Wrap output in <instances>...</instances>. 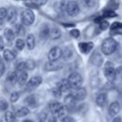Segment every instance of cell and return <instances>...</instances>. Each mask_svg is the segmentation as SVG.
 <instances>
[{"mask_svg": "<svg viewBox=\"0 0 122 122\" xmlns=\"http://www.w3.org/2000/svg\"><path fill=\"white\" fill-rule=\"evenodd\" d=\"M117 46L118 44L113 38H106L101 44V51L105 55H111L115 51Z\"/></svg>", "mask_w": 122, "mask_h": 122, "instance_id": "cell-1", "label": "cell"}, {"mask_svg": "<svg viewBox=\"0 0 122 122\" xmlns=\"http://www.w3.org/2000/svg\"><path fill=\"white\" fill-rule=\"evenodd\" d=\"M69 84L71 86V89H78L81 88L83 84V77L78 72H71L68 77Z\"/></svg>", "mask_w": 122, "mask_h": 122, "instance_id": "cell-2", "label": "cell"}, {"mask_svg": "<svg viewBox=\"0 0 122 122\" xmlns=\"http://www.w3.org/2000/svg\"><path fill=\"white\" fill-rule=\"evenodd\" d=\"M20 17H21L22 25H25V26H30L34 22V19H35L34 13L30 9L23 10L22 12H21V16Z\"/></svg>", "mask_w": 122, "mask_h": 122, "instance_id": "cell-3", "label": "cell"}, {"mask_svg": "<svg viewBox=\"0 0 122 122\" xmlns=\"http://www.w3.org/2000/svg\"><path fill=\"white\" fill-rule=\"evenodd\" d=\"M104 74L106 76V78L112 82L113 80H115V68L113 66V64L111 61H107L104 65Z\"/></svg>", "mask_w": 122, "mask_h": 122, "instance_id": "cell-4", "label": "cell"}, {"mask_svg": "<svg viewBox=\"0 0 122 122\" xmlns=\"http://www.w3.org/2000/svg\"><path fill=\"white\" fill-rule=\"evenodd\" d=\"M79 10H80V9H79V6H78V4H77L76 1L71 0V1H69L67 3L66 12H67V14L69 16H72V17L73 16H76L79 13Z\"/></svg>", "mask_w": 122, "mask_h": 122, "instance_id": "cell-5", "label": "cell"}, {"mask_svg": "<svg viewBox=\"0 0 122 122\" xmlns=\"http://www.w3.org/2000/svg\"><path fill=\"white\" fill-rule=\"evenodd\" d=\"M63 55V51L59 47H53L50 50L48 53V59L49 61H57L61 58Z\"/></svg>", "mask_w": 122, "mask_h": 122, "instance_id": "cell-6", "label": "cell"}, {"mask_svg": "<svg viewBox=\"0 0 122 122\" xmlns=\"http://www.w3.org/2000/svg\"><path fill=\"white\" fill-rule=\"evenodd\" d=\"M42 83V77L41 76H33L31 77L27 83H26V91H32L34 89H36L38 86H40V84Z\"/></svg>", "mask_w": 122, "mask_h": 122, "instance_id": "cell-7", "label": "cell"}, {"mask_svg": "<svg viewBox=\"0 0 122 122\" xmlns=\"http://www.w3.org/2000/svg\"><path fill=\"white\" fill-rule=\"evenodd\" d=\"M71 94L75 99V101H81V100H83V99L86 98V96H87V91H86L85 88H82L81 87V88H78V89H74Z\"/></svg>", "mask_w": 122, "mask_h": 122, "instance_id": "cell-8", "label": "cell"}, {"mask_svg": "<svg viewBox=\"0 0 122 122\" xmlns=\"http://www.w3.org/2000/svg\"><path fill=\"white\" fill-rule=\"evenodd\" d=\"M63 67V63L60 61H49L46 63L45 65V69L46 71H58L60 69H62Z\"/></svg>", "mask_w": 122, "mask_h": 122, "instance_id": "cell-9", "label": "cell"}, {"mask_svg": "<svg viewBox=\"0 0 122 122\" xmlns=\"http://www.w3.org/2000/svg\"><path fill=\"white\" fill-rule=\"evenodd\" d=\"M6 19L10 24L15 23V21L17 19V12H16V10L14 8H9L7 10V17H6Z\"/></svg>", "mask_w": 122, "mask_h": 122, "instance_id": "cell-10", "label": "cell"}, {"mask_svg": "<svg viewBox=\"0 0 122 122\" xmlns=\"http://www.w3.org/2000/svg\"><path fill=\"white\" fill-rule=\"evenodd\" d=\"M90 61L92 64H93L94 66H101L102 63H103V57L101 55V53L95 51L92 54L91 58H90Z\"/></svg>", "mask_w": 122, "mask_h": 122, "instance_id": "cell-11", "label": "cell"}, {"mask_svg": "<svg viewBox=\"0 0 122 122\" xmlns=\"http://www.w3.org/2000/svg\"><path fill=\"white\" fill-rule=\"evenodd\" d=\"M78 48L82 53H89L93 48V43L92 42H82L78 44Z\"/></svg>", "mask_w": 122, "mask_h": 122, "instance_id": "cell-12", "label": "cell"}, {"mask_svg": "<svg viewBox=\"0 0 122 122\" xmlns=\"http://www.w3.org/2000/svg\"><path fill=\"white\" fill-rule=\"evenodd\" d=\"M27 79H28L27 71H16V82L20 86L25 85L27 83Z\"/></svg>", "mask_w": 122, "mask_h": 122, "instance_id": "cell-13", "label": "cell"}, {"mask_svg": "<svg viewBox=\"0 0 122 122\" xmlns=\"http://www.w3.org/2000/svg\"><path fill=\"white\" fill-rule=\"evenodd\" d=\"M96 104L99 107H104L106 106L107 102H108V97H107V93L106 92H100L97 94L96 99H95Z\"/></svg>", "mask_w": 122, "mask_h": 122, "instance_id": "cell-14", "label": "cell"}, {"mask_svg": "<svg viewBox=\"0 0 122 122\" xmlns=\"http://www.w3.org/2000/svg\"><path fill=\"white\" fill-rule=\"evenodd\" d=\"M56 87L61 91V92H67L71 90V86L69 84L68 79H62L61 81H59Z\"/></svg>", "mask_w": 122, "mask_h": 122, "instance_id": "cell-15", "label": "cell"}, {"mask_svg": "<svg viewBox=\"0 0 122 122\" xmlns=\"http://www.w3.org/2000/svg\"><path fill=\"white\" fill-rule=\"evenodd\" d=\"M62 106H63V105H62L61 103H59L58 101H55V100L51 101V102L49 103V109H50L51 112L53 115H55V114L58 112V111L60 110V108H61Z\"/></svg>", "mask_w": 122, "mask_h": 122, "instance_id": "cell-16", "label": "cell"}, {"mask_svg": "<svg viewBox=\"0 0 122 122\" xmlns=\"http://www.w3.org/2000/svg\"><path fill=\"white\" fill-rule=\"evenodd\" d=\"M120 109H121V107H120L119 103L116 102V101H114L109 107V114L111 116H114V115H116L120 112Z\"/></svg>", "mask_w": 122, "mask_h": 122, "instance_id": "cell-17", "label": "cell"}, {"mask_svg": "<svg viewBox=\"0 0 122 122\" xmlns=\"http://www.w3.org/2000/svg\"><path fill=\"white\" fill-rule=\"evenodd\" d=\"M75 99L72 97V95L70 93L65 97V107L68 109V111H71L75 106Z\"/></svg>", "mask_w": 122, "mask_h": 122, "instance_id": "cell-18", "label": "cell"}, {"mask_svg": "<svg viewBox=\"0 0 122 122\" xmlns=\"http://www.w3.org/2000/svg\"><path fill=\"white\" fill-rule=\"evenodd\" d=\"M4 37L5 39L9 42V43H12L14 41V38H15V34H14V31L9 28H6L4 30Z\"/></svg>", "mask_w": 122, "mask_h": 122, "instance_id": "cell-19", "label": "cell"}, {"mask_svg": "<svg viewBox=\"0 0 122 122\" xmlns=\"http://www.w3.org/2000/svg\"><path fill=\"white\" fill-rule=\"evenodd\" d=\"M25 44H26V46L29 50H33L34 47H35V38H34V36L32 34H28Z\"/></svg>", "mask_w": 122, "mask_h": 122, "instance_id": "cell-20", "label": "cell"}, {"mask_svg": "<svg viewBox=\"0 0 122 122\" xmlns=\"http://www.w3.org/2000/svg\"><path fill=\"white\" fill-rule=\"evenodd\" d=\"M50 31H51V29L50 27H48L47 25L43 26L40 32H39V36L41 39H47L49 36H50Z\"/></svg>", "mask_w": 122, "mask_h": 122, "instance_id": "cell-21", "label": "cell"}, {"mask_svg": "<svg viewBox=\"0 0 122 122\" xmlns=\"http://www.w3.org/2000/svg\"><path fill=\"white\" fill-rule=\"evenodd\" d=\"M3 56L6 61H11L15 58V53L10 50H4L3 51Z\"/></svg>", "mask_w": 122, "mask_h": 122, "instance_id": "cell-22", "label": "cell"}, {"mask_svg": "<svg viewBox=\"0 0 122 122\" xmlns=\"http://www.w3.org/2000/svg\"><path fill=\"white\" fill-rule=\"evenodd\" d=\"M78 6L79 9L81 6H84L85 8H92L95 4V0H78Z\"/></svg>", "mask_w": 122, "mask_h": 122, "instance_id": "cell-23", "label": "cell"}, {"mask_svg": "<svg viewBox=\"0 0 122 122\" xmlns=\"http://www.w3.org/2000/svg\"><path fill=\"white\" fill-rule=\"evenodd\" d=\"M29 112H30V111L27 107H20L15 111V115L19 116V117H23V116H26Z\"/></svg>", "mask_w": 122, "mask_h": 122, "instance_id": "cell-24", "label": "cell"}, {"mask_svg": "<svg viewBox=\"0 0 122 122\" xmlns=\"http://www.w3.org/2000/svg\"><path fill=\"white\" fill-rule=\"evenodd\" d=\"M5 120H6V122H15V120H16L15 113L11 111H7L5 112Z\"/></svg>", "mask_w": 122, "mask_h": 122, "instance_id": "cell-25", "label": "cell"}, {"mask_svg": "<svg viewBox=\"0 0 122 122\" xmlns=\"http://www.w3.org/2000/svg\"><path fill=\"white\" fill-rule=\"evenodd\" d=\"M14 30H15V31H14V34L17 35V36H19V37H21V36H23V35L25 34V29H24V27H23L22 24H17V25H15Z\"/></svg>", "mask_w": 122, "mask_h": 122, "instance_id": "cell-26", "label": "cell"}, {"mask_svg": "<svg viewBox=\"0 0 122 122\" xmlns=\"http://www.w3.org/2000/svg\"><path fill=\"white\" fill-rule=\"evenodd\" d=\"M25 103L28 104L30 107H35L36 106V99L34 95H29L28 97L25 98Z\"/></svg>", "mask_w": 122, "mask_h": 122, "instance_id": "cell-27", "label": "cell"}, {"mask_svg": "<svg viewBox=\"0 0 122 122\" xmlns=\"http://www.w3.org/2000/svg\"><path fill=\"white\" fill-rule=\"evenodd\" d=\"M60 35H61L60 30H59V29H57V28H52V29L51 30V31H50V37H51V39H57V38L60 37Z\"/></svg>", "mask_w": 122, "mask_h": 122, "instance_id": "cell-28", "label": "cell"}, {"mask_svg": "<svg viewBox=\"0 0 122 122\" xmlns=\"http://www.w3.org/2000/svg\"><path fill=\"white\" fill-rule=\"evenodd\" d=\"M15 46H16V49H17V50L22 51V50L25 48L26 44H25V41H24L23 39L18 38V39H16V41H15Z\"/></svg>", "mask_w": 122, "mask_h": 122, "instance_id": "cell-29", "label": "cell"}, {"mask_svg": "<svg viewBox=\"0 0 122 122\" xmlns=\"http://www.w3.org/2000/svg\"><path fill=\"white\" fill-rule=\"evenodd\" d=\"M8 106H9V104H8L7 100L4 97L0 96V111H6L8 109Z\"/></svg>", "mask_w": 122, "mask_h": 122, "instance_id": "cell-30", "label": "cell"}, {"mask_svg": "<svg viewBox=\"0 0 122 122\" xmlns=\"http://www.w3.org/2000/svg\"><path fill=\"white\" fill-rule=\"evenodd\" d=\"M120 29H122V23H121V22H113V23L111 25V27H110L111 31H112V30H120Z\"/></svg>", "mask_w": 122, "mask_h": 122, "instance_id": "cell-31", "label": "cell"}, {"mask_svg": "<svg viewBox=\"0 0 122 122\" xmlns=\"http://www.w3.org/2000/svg\"><path fill=\"white\" fill-rule=\"evenodd\" d=\"M7 80H8L9 82H10L11 84H14V83L16 82V71H12V72H10V73L8 75Z\"/></svg>", "mask_w": 122, "mask_h": 122, "instance_id": "cell-32", "label": "cell"}, {"mask_svg": "<svg viewBox=\"0 0 122 122\" xmlns=\"http://www.w3.org/2000/svg\"><path fill=\"white\" fill-rule=\"evenodd\" d=\"M51 93H52V95H53L54 97H56V98L61 97V94H62L61 91H60L57 87H55V88H53V89L51 90Z\"/></svg>", "mask_w": 122, "mask_h": 122, "instance_id": "cell-33", "label": "cell"}, {"mask_svg": "<svg viewBox=\"0 0 122 122\" xmlns=\"http://www.w3.org/2000/svg\"><path fill=\"white\" fill-rule=\"evenodd\" d=\"M98 24H99L100 30H106V29L109 28V23H108V21H106V20H101Z\"/></svg>", "mask_w": 122, "mask_h": 122, "instance_id": "cell-34", "label": "cell"}, {"mask_svg": "<svg viewBox=\"0 0 122 122\" xmlns=\"http://www.w3.org/2000/svg\"><path fill=\"white\" fill-rule=\"evenodd\" d=\"M19 96H20V94H19L18 92H11V94H10V101H11V102H16V101L19 99Z\"/></svg>", "mask_w": 122, "mask_h": 122, "instance_id": "cell-35", "label": "cell"}, {"mask_svg": "<svg viewBox=\"0 0 122 122\" xmlns=\"http://www.w3.org/2000/svg\"><path fill=\"white\" fill-rule=\"evenodd\" d=\"M116 13L112 10H106L103 12V17H115Z\"/></svg>", "mask_w": 122, "mask_h": 122, "instance_id": "cell-36", "label": "cell"}, {"mask_svg": "<svg viewBox=\"0 0 122 122\" xmlns=\"http://www.w3.org/2000/svg\"><path fill=\"white\" fill-rule=\"evenodd\" d=\"M7 17V9L0 8V20H5Z\"/></svg>", "mask_w": 122, "mask_h": 122, "instance_id": "cell-37", "label": "cell"}, {"mask_svg": "<svg viewBox=\"0 0 122 122\" xmlns=\"http://www.w3.org/2000/svg\"><path fill=\"white\" fill-rule=\"evenodd\" d=\"M26 66H27V70H32L35 67V63L32 60H28L26 61Z\"/></svg>", "mask_w": 122, "mask_h": 122, "instance_id": "cell-38", "label": "cell"}, {"mask_svg": "<svg viewBox=\"0 0 122 122\" xmlns=\"http://www.w3.org/2000/svg\"><path fill=\"white\" fill-rule=\"evenodd\" d=\"M117 77H119L120 79H122V66H120L117 69H115V79Z\"/></svg>", "mask_w": 122, "mask_h": 122, "instance_id": "cell-39", "label": "cell"}, {"mask_svg": "<svg viewBox=\"0 0 122 122\" xmlns=\"http://www.w3.org/2000/svg\"><path fill=\"white\" fill-rule=\"evenodd\" d=\"M31 3H33L34 5H36L37 7L39 6H43L47 3V0H31Z\"/></svg>", "mask_w": 122, "mask_h": 122, "instance_id": "cell-40", "label": "cell"}, {"mask_svg": "<svg viewBox=\"0 0 122 122\" xmlns=\"http://www.w3.org/2000/svg\"><path fill=\"white\" fill-rule=\"evenodd\" d=\"M71 35H72L74 38H78L79 35H80V31L76 29H73V30H71Z\"/></svg>", "mask_w": 122, "mask_h": 122, "instance_id": "cell-41", "label": "cell"}, {"mask_svg": "<svg viewBox=\"0 0 122 122\" xmlns=\"http://www.w3.org/2000/svg\"><path fill=\"white\" fill-rule=\"evenodd\" d=\"M4 72H5V64H4V62H0V77L4 74Z\"/></svg>", "mask_w": 122, "mask_h": 122, "instance_id": "cell-42", "label": "cell"}, {"mask_svg": "<svg viewBox=\"0 0 122 122\" xmlns=\"http://www.w3.org/2000/svg\"><path fill=\"white\" fill-rule=\"evenodd\" d=\"M60 122H75V121H74L73 118H71V117H70V116H66V117L62 118Z\"/></svg>", "mask_w": 122, "mask_h": 122, "instance_id": "cell-43", "label": "cell"}, {"mask_svg": "<svg viewBox=\"0 0 122 122\" xmlns=\"http://www.w3.org/2000/svg\"><path fill=\"white\" fill-rule=\"evenodd\" d=\"M38 117H39V118H38V119H39V122H44L47 116H46V113H45V112H43V113H40Z\"/></svg>", "mask_w": 122, "mask_h": 122, "instance_id": "cell-44", "label": "cell"}, {"mask_svg": "<svg viewBox=\"0 0 122 122\" xmlns=\"http://www.w3.org/2000/svg\"><path fill=\"white\" fill-rule=\"evenodd\" d=\"M4 47H5V44H4L3 37L0 36V51H4Z\"/></svg>", "mask_w": 122, "mask_h": 122, "instance_id": "cell-45", "label": "cell"}, {"mask_svg": "<svg viewBox=\"0 0 122 122\" xmlns=\"http://www.w3.org/2000/svg\"><path fill=\"white\" fill-rule=\"evenodd\" d=\"M48 122H57V118H56V116H55V115H51V116L49 118Z\"/></svg>", "mask_w": 122, "mask_h": 122, "instance_id": "cell-46", "label": "cell"}, {"mask_svg": "<svg viewBox=\"0 0 122 122\" xmlns=\"http://www.w3.org/2000/svg\"><path fill=\"white\" fill-rule=\"evenodd\" d=\"M111 34H122V29L120 30H112V31H110Z\"/></svg>", "mask_w": 122, "mask_h": 122, "instance_id": "cell-47", "label": "cell"}, {"mask_svg": "<svg viewBox=\"0 0 122 122\" xmlns=\"http://www.w3.org/2000/svg\"><path fill=\"white\" fill-rule=\"evenodd\" d=\"M112 122H122V120H121V117L120 116H117V117H114Z\"/></svg>", "mask_w": 122, "mask_h": 122, "instance_id": "cell-48", "label": "cell"}, {"mask_svg": "<svg viewBox=\"0 0 122 122\" xmlns=\"http://www.w3.org/2000/svg\"><path fill=\"white\" fill-rule=\"evenodd\" d=\"M4 28V20H0V30Z\"/></svg>", "mask_w": 122, "mask_h": 122, "instance_id": "cell-49", "label": "cell"}, {"mask_svg": "<svg viewBox=\"0 0 122 122\" xmlns=\"http://www.w3.org/2000/svg\"><path fill=\"white\" fill-rule=\"evenodd\" d=\"M118 103H119V105H120V107H122V98L120 99V101H119Z\"/></svg>", "mask_w": 122, "mask_h": 122, "instance_id": "cell-50", "label": "cell"}, {"mask_svg": "<svg viewBox=\"0 0 122 122\" xmlns=\"http://www.w3.org/2000/svg\"><path fill=\"white\" fill-rule=\"evenodd\" d=\"M23 122H34V121H32V120H24Z\"/></svg>", "mask_w": 122, "mask_h": 122, "instance_id": "cell-51", "label": "cell"}, {"mask_svg": "<svg viewBox=\"0 0 122 122\" xmlns=\"http://www.w3.org/2000/svg\"><path fill=\"white\" fill-rule=\"evenodd\" d=\"M16 1H18V0H16ZM22 1H26V0H22Z\"/></svg>", "mask_w": 122, "mask_h": 122, "instance_id": "cell-52", "label": "cell"}, {"mask_svg": "<svg viewBox=\"0 0 122 122\" xmlns=\"http://www.w3.org/2000/svg\"><path fill=\"white\" fill-rule=\"evenodd\" d=\"M0 62H1V57H0Z\"/></svg>", "mask_w": 122, "mask_h": 122, "instance_id": "cell-53", "label": "cell"}]
</instances>
